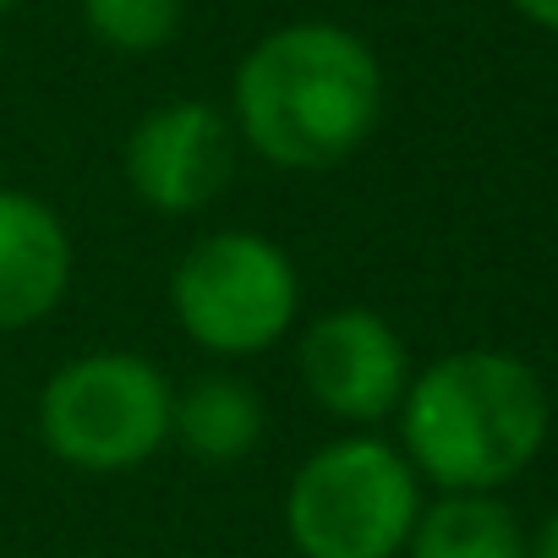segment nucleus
I'll use <instances>...</instances> for the list:
<instances>
[{"label": "nucleus", "instance_id": "f257e3e1", "mask_svg": "<svg viewBox=\"0 0 558 558\" xmlns=\"http://www.w3.org/2000/svg\"><path fill=\"white\" fill-rule=\"evenodd\" d=\"M378 50L329 17H296L268 28L230 77L235 143L286 175H324L362 154L384 121Z\"/></svg>", "mask_w": 558, "mask_h": 558}, {"label": "nucleus", "instance_id": "f03ea898", "mask_svg": "<svg viewBox=\"0 0 558 558\" xmlns=\"http://www.w3.org/2000/svg\"><path fill=\"white\" fill-rule=\"evenodd\" d=\"M400 454L422 487L498 493L547 444V389L531 362L509 351H449L411 373L400 400Z\"/></svg>", "mask_w": 558, "mask_h": 558}, {"label": "nucleus", "instance_id": "7ed1b4c3", "mask_svg": "<svg viewBox=\"0 0 558 558\" xmlns=\"http://www.w3.org/2000/svg\"><path fill=\"white\" fill-rule=\"evenodd\" d=\"M422 504V476L400 444L340 433L296 465L279 514L302 558H405Z\"/></svg>", "mask_w": 558, "mask_h": 558}, {"label": "nucleus", "instance_id": "20e7f679", "mask_svg": "<svg viewBox=\"0 0 558 558\" xmlns=\"http://www.w3.org/2000/svg\"><path fill=\"white\" fill-rule=\"evenodd\" d=\"M170 313L219 362L263 356L302 324V268L263 230H208L170 268Z\"/></svg>", "mask_w": 558, "mask_h": 558}, {"label": "nucleus", "instance_id": "39448f33", "mask_svg": "<svg viewBox=\"0 0 558 558\" xmlns=\"http://www.w3.org/2000/svg\"><path fill=\"white\" fill-rule=\"evenodd\" d=\"M175 389L137 351H83L61 362L34 405L39 444L83 476H126L170 444Z\"/></svg>", "mask_w": 558, "mask_h": 558}, {"label": "nucleus", "instance_id": "423d86ee", "mask_svg": "<svg viewBox=\"0 0 558 558\" xmlns=\"http://www.w3.org/2000/svg\"><path fill=\"white\" fill-rule=\"evenodd\" d=\"M296 373L313 405L356 433L389 422L411 384L400 329L373 307H329L296 340Z\"/></svg>", "mask_w": 558, "mask_h": 558}, {"label": "nucleus", "instance_id": "0eeeda50", "mask_svg": "<svg viewBox=\"0 0 558 558\" xmlns=\"http://www.w3.org/2000/svg\"><path fill=\"white\" fill-rule=\"evenodd\" d=\"M235 126L208 99H165L137 116L121 148L126 186L143 208L186 219L208 208L235 175Z\"/></svg>", "mask_w": 558, "mask_h": 558}, {"label": "nucleus", "instance_id": "6e6552de", "mask_svg": "<svg viewBox=\"0 0 558 558\" xmlns=\"http://www.w3.org/2000/svg\"><path fill=\"white\" fill-rule=\"evenodd\" d=\"M72 268L66 219L23 186H0V335L45 324L72 291Z\"/></svg>", "mask_w": 558, "mask_h": 558}, {"label": "nucleus", "instance_id": "1a4fd4ad", "mask_svg": "<svg viewBox=\"0 0 558 558\" xmlns=\"http://www.w3.org/2000/svg\"><path fill=\"white\" fill-rule=\"evenodd\" d=\"M268 433L263 395L235 373H203L186 389H175L170 411V444H181L203 465H241Z\"/></svg>", "mask_w": 558, "mask_h": 558}, {"label": "nucleus", "instance_id": "9d476101", "mask_svg": "<svg viewBox=\"0 0 558 558\" xmlns=\"http://www.w3.org/2000/svg\"><path fill=\"white\" fill-rule=\"evenodd\" d=\"M405 558H531V542L493 493H438L422 504Z\"/></svg>", "mask_w": 558, "mask_h": 558}, {"label": "nucleus", "instance_id": "9b49d317", "mask_svg": "<svg viewBox=\"0 0 558 558\" xmlns=\"http://www.w3.org/2000/svg\"><path fill=\"white\" fill-rule=\"evenodd\" d=\"M94 45L116 56H159L186 23V0H77Z\"/></svg>", "mask_w": 558, "mask_h": 558}, {"label": "nucleus", "instance_id": "f8f14e48", "mask_svg": "<svg viewBox=\"0 0 558 558\" xmlns=\"http://www.w3.org/2000/svg\"><path fill=\"white\" fill-rule=\"evenodd\" d=\"M509 7H514L525 23H536V28L558 34V0H509Z\"/></svg>", "mask_w": 558, "mask_h": 558}, {"label": "nucleus", "instance_id": "ddd939ff", "mask_svg": "<svg viewBox=\"0 0 558 558\" xmlns=\"http://www.w3.org/2000/svg\"><path fill=\"white\" fill-rule=\"evenodd\" d=\"M531 558H558V509L547 514V525L536 531V542H531Z\"/></svg>", "mask_w": 558, "mask_h": 558}, {"label": "nucleus", "instance_id": "4468645a", "mask_svg": "<svg viewBox=\"0 0 558 558\" xmlns=\"http://www.w3.org/2000/svg\"><path fill=\"white\" fill-rule=\"evenodd\" d=\"M17 7H23V0H0V23H7V17H12Z\"/></svg>", "mask_w": 558, "mask_h": 558}]
</instances>
